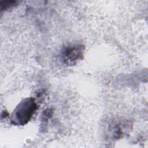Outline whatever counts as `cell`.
I'll return each mask as SVG.
<instances>
[{
    "instance_id": "1",
    "label": "cell",
    "mask_w": 148,
    "mask_h": 148,
    "mask_svg": "<svg viewBox=\"0 0 148 148\" xmlns=\"http://www.w3.org/2000/svg\"><path fill=\"white\" fill-rule=\"evenodd\" d=\"M37 104L33 98L23 100L14 110L12 116L13 124L23 125L27 124L37 109Z\"/></svg>"
},
{
    "instance_id": "2",
    "label": "cell",
    "mask_w": 148,
    "mask_h": 148,
    "mask_svg": "<svg viewBox=\"0 0 148 148\" xmlns=\"http://www.w3.org/2000/svg\"><path fill=\"white\" fill-rule=\"evenodd\" d=\"M84 51V46L82 45H69L62 49L61 57L64 64L73 65L83 58Z\"/></svg>"
},
{
    "instance_id": "3",
    "label": "cell",
    "mask_w": 148,
    "mask_h": 148,
    "mask_svg": "<svg viewBox=\"0 0 148 148\" xmlns=\"http://www.w3.org/2000/svg\"><path fill=\"white\" fill-rule=\"evenodd\" d=\"M125 123L122 121H115L111 124L110 130L112 134L116 137H120L123 134V129L125 128Z\"/></svg>"
}]
</instances>
